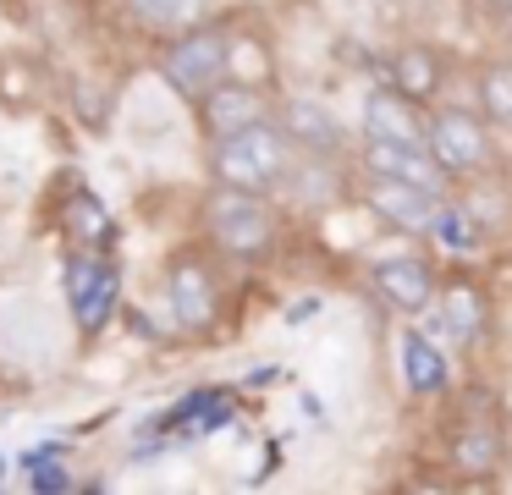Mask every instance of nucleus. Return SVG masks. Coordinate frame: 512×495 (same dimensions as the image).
I'll return each instance as SVG.
<instances>
[{
  "instance_id": "6e6552de",
  "label": "nucleus",
  "mask_w": 512,
  "mask_h": 495,
  "mask_svg": "<svg viewBox=\"0 0 512 495\" xmlns=\"http://www.w3.org/2000/svg\"><path fill=\"white\" fill-rule=\"evenodd\" d=\"M452 193H435V187L419 182H397V176H369L364 171V209L380 220V226L402 231V237H430L435 215Z\"/></svg>"
},
{
  "instance_id": "2eb2a0df",
  "label": "nucleus",
  "mask_w": 512,
  "mask_h": 495,
  "mask_svg": "<svg viewBox=\"0 0 512 495\" xmlns=\"http://www.w3.org/2000/svg\"><path fill=\"white\" fill-rule=\"evenodd\" d=\"M386 83L413 94L419 105H435V94L446 88V55L435 44H402L386 61Z\"/></svg>"
},
{
  "instance_id": "412c9836",
  "label": "nucleus",
  "mask_w": 512,
  "mask_h": 495,
  "mask_svg": "<svg viewBox=\"0 0 512 495\" xmlns=\"http://www.w3.org/2000/svg\"><path fill=\"white\" fill-rule=\"evenodd\" d=\"M17 468H23L28 479H34V490H39V495H67V490H72L67 462H56V451H50V446L23 451V457H17Z\"/></svg>"
},
{
  "instance_id": "f8f14e48",
  "label": "nucleus",
  "mask_w": 512,
  "mask_h": 495,
  "mask_svg": "<svg viewBox=\"0 0 512 495\" xmlns=\"http://www.w3.org/2000/svg\"><path fill=\"white\" fill-rule=\"evenodd\" d=\"M358 160H364L369 176H397V182H419V187H435V193H452V182H457V176L430 154V143L364 138V154H358Z\"/></svg>"
},
{
  "instance_id": "4be33fe9",
  "label": "nucleus",
  "mask_w": 512,
  "mask_h": 495,
  "mask_svg": "<svg viewBox=\"0 0 512 495\" xmlns=\"http://www.w3.org/2000/svg\"><path fill=\"white\" fill-rule=\"evenodd\" d=\"M479 11H485V17H496V22H507L512 17V0H474Z\"/></svg>"
},
{
  "instance_id": "ddd939ff",
  "label": "nucleus",
  "mask_w": 512,
  "mask_h": 495,
  "mask_svg": "<svg viewBox=\"0 0 512 495\" xmlns=\"http://www.w3.org/2000/svg\"><path fill=\"white\" fill-rule=\"evenodd\" d=\"M265 116H270V99L259 94L254 83H243V77H226L221 88H210V94L199 99L204 138H226V132L254 127V121H265Z\"/></svg>"
},
{
  "instance_id": "6ab92c4d",
  "label": "nucleus",
  "mask_w": 512,
  "mask_h": 495,
  "mask_svg": "<svg viewBox=\"0 0 512 495\" xmlns=\"http://www.w3.org/2000/svg\"><path fill=\"white\" fill-rule=\"evenodd\" d=\"M127 17L138 22L144 33H182L193 28V22H204V11H210V0H122Z\"/></svg>"
},
{
  "instance_id": "423d86ee",
  "label": "nucleus",
  "mask_w": 512,
  "mask_h": 495,
  "mask_svg": "<svg viewBox=\"0 0 512 495\" xmlns=\"http://www.w3.org/2000/svg\"><path fill=\"white\" fill-rule=\"evenodd\" d=\"M61 292H67L72 325L83 336H100L122 308V264L100 248H72L61 264Z\"/></svg>"
},
{
  "instance_id": "7ed1b4c3",
  "label": "nucleus",
  "mask_w": 512,
  "mask_h": 495,
  "mask_svg": "<svg viewBox=\"0 0 512 495\" xmlns=\"http://www.w3.org/2000/svg\"><path fill=\"white\" fill-rule=\"evenodd\" d=\"M160 77L177 99L199 105L210 88H221L232 77V28L226 22H193V28L171 33L166 50H160Z\"/></svg>"
},
{
  "instance_id": "1a4fd4ad",
  "label": "nucleus",
  "mask_w": 512,
  "mask_h": 495,
  "mask_svg": "<svg viewBox=\"0 0 512 495\" xmlns=\"http://www.w3.org/2000/svg\"><path fill=\"white\" fill-rule=\"evenodd\" d=\"M369 292L402 319H419L435 308V292H441V270H435L424 253H397V259H380L369 270Z\"/></svg>"
},
{
  "instance_id": "aec40b11",
  "label": "nucleus",
  "mask_w": 512,
  "mask_h": 495,
  "mask_svg": "<svg viewBox=\"0 0 512 495\" xmlns=\"http://www.w3.org/2000/svg\"><path fill=\"white\" fill-rule=\"evenodd\" d=\"M430 237L441 242L446 253H479L485 248V226H479V215H474V204H463V198H446L441 204V215H435V226H430Z\"/></svg>"
},
{
  "instance_id": "f257e3e1",
  "label": "nucleus",
  "mask_w": 512,
  "mask_h": 495,
  "mask_svg": "<svg viewBox=\"0 0 512 495\" xmlns=\"http://www.w3.org/2000/svg\"><path fill=\"white\" fill-rule=\"evenodd\" d=\"M199 226H204V242H210L221 259H237V264H259L276 253L281 242V215L270 204V193H254V187H210L199 209Z\"/></svg>"
},
{
  "instance_id": "f03ea898",
  "label": "nucleus",
  "mask_w": 512,
  "mask_h": 495,
  "mask_svg": "<svg viewBox=\"0 0 512 495\" xmlns=\"http://www.w3.org/2000/svg\"><path fill=\"white\" fill-rule=\"evenodd\" d=\"M298 143L281 121H254L226 138H210V182L221 187H254V193H276L287 187L292 165H298Z\"/></svg>"
},
{
  "instance_id": "0eeeda50",
  "label": "nucleus",
  "mask_w": 512,
  "mask_h": 495,
  "mask_svg": "<svg viewBox=\"0 0 512 495\" xmlns=\"http://www.w3.org/2000/svg\"><path fill=\"white\" fill-rule=\"evenodd\" d=\"M166 303H171V319H177L182 336H210L221 325L226 292H221V275H215V264L204 253L182 248L166 264Z\"/></svg>"
},
{
  "instance_id": "9d476101",
  "label": "nucleus",
  "mask_w": 512,
  "mask_h": 495,
  "mask_svg": "<svg viewBox=\"0 0 512 495\" xmlns=\"http://www.w3.org/2000/svg\"><path fill=\"white\" fill-rule=\"evenodd\" d=\"M490 319H496V297H490V286L479 281V275H446L441 292H435V325L446 330L452 341H479L490 330Z\"/></svg>"
},
{
  "instance_id": "f3484780",
  "label": "nucleus",
  "mask_w": 512,
  "mask_h": 495,
  "mask_svg": "<svg viewBox=\"0 0 512 495\" xmlns=\"http://www.w3.org/2000/svg\"><path fill=\"white\" fill-rule=\"evenodd\" d=\"M61 231H67L72 248H100V253H111V242H116L111 209H105V198H94L89 187H83V193H72L67 204H61Z\"/></svg>"
},
{
  "instance_id": "39448f33",
  "label": "nucleus",
  "mask_w": 512,
  "mask_h": 495,
  "mask_svg": "<svg viewBox=\"0 0 512 495\" xmlns=\"http://www.w3.org/2000/svg\"><path fill=\"white\" fill-rule=\"evenodd\" d=\"M430 154L457 176V182H474V176L496 171V127L485 121V110H463V105H430Z\"/></svg>"
},
{
  "instance_id": "4468645a",
  "label": "nucleus",
  "mask_w": 512,
  "mask_h": 495,
  "mask_svg": "<svg viewBox=\"0 0 512 495\" xmlns=\"http://www.w3.org/2000/svg\"><path fill=\"white\" fill-rule=\"evenodd\" d=\"M397 363H402V391H408L413 402L441 396L446 385H452V363H446L441 347H435L424 330H413V325L397 336Z\"/></svg>"
},
{
  "instance_id": "a211bd4d",
  "label": "nucleus",
  "mask_w": 512,
  "mask_h": 495,
  "mask_svg": "<svg viewBox=\"0 0 512 495\" xmlns=\"http://www.w3.org/2000/svg\"><path fill=\"white\" fill-rule=\"evenodd\" d=\"M474 105L485 110V121L496 132H512V61L496 55L474 72Z\"/></svg>"
},
{
  "instance_id": "20e7f679",
  "label": "nucleus",
  "mask_w": 512,
  "mask_h": 495,
  "mask_svg": "<svg viewBox=\"0 0 512 495\" xmlns=\"http://www.w3.org/2000/svg\"><path fill=\"white\" fill-rule=\"evenodd\" d=\"M507 424H501V407L490 396H468V407L457 413V424L446 429V468L463 484H496L507 473Z\"/></svg>"
},
{
  "instance_id": "5701e85b",
  "label": "nucleus",
  "mask_w": 512,
  "mask_h": 495,
  "mask_svg": "<svg viewBox=\"0 0 512 495\" xmlns=\"http://www.w3.org/2000/svg\"><path fill=\"white\" fill-rule=\"evenodd\" d=\"M0 484H6V457H0Z\"/></svg>"
},
{
  "instance_id": "dca6fc26",
  "label": "nucleus",
  "mask_w": 512,
  "mask_h": 495,
  "mask_svg": "<svg viewBox=\"0 0 512 495\" xmlns=\"http://www.w3.org/2000/svg\"><path fill=\"white\" fill-rule=\"evenodd\" d=\"M276 110H281V127L292 132V143H298L303 154H336L342 127H336V116L320 99H281Z\"/></svg>"
},
{
  "instance_id": "9b49d317",
  "label": "nucleus",
  "mask_w": 512,
  "mask_h": 495,
  "mask_svg": "<svg viewBox=\"0 0 512 495\" xmlns=\"http://www.w3.org/2000/svg\"><path fill=\"white\" fill-rule=\"evenodd\" d=\"M364 138H386V143H424L430 138V105H419L402 88H369L364 94V116H358Z\"/></svg>"
}]
</instances>
